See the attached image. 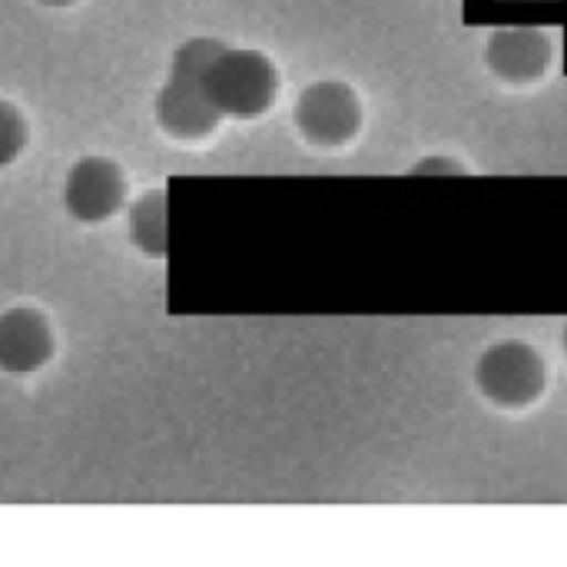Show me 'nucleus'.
<instances>
[{
  "label": "nucleus",
  "mask_w": 567,
  "mask_h": 567,
  "mask_svg": "<svg viewBox=\"0 0 567 567\" xmlns=\"http://www.w3.org/2000/svg\"><path fill=\"white\" fill-rule=\"evenodd\" d=\"M223 47L226 43L213 40V37H193V40L176 47V53L169 60V76L163 80V86H159V93L153 100L156 123L163 130H169L173 136L196 140V136H206L216 126L219 113L206 96L203 76H206V66L213 63V56Z\"/></svg>",
  "instance_id": "obj_1"
},
{
  "label": "nucleus",
  "mask_w": 567,
  "mask_h": 567,
  "mask_svg": "<svg viewBox=\"0 0 567 567\" xmlns=\"http://www.w3.org/2000/svg\"><path fill=\"white\" fill-rule=\"evenodd\" d=\"M545 355L522 339H502L488 346L475 362V385L482 399L502 412H525L548 392Z\"/></svg>",
  "instance_id": "obj_2"
},
{
  "label": "nucleus",
  "mask_w": 567,
  "mask_h": 567,
  "mask_svg": "<svg viewBox=\"0 0 567 567\" xmlns=\"http://www.w3.org/2000/svg\"><path fill=\"white\" fill-rule=\"evenodd\" d=\"M203 86L219 116H259L276 100L279 73L259 50L223 47L206 66Z\"/></svg>",
  "instance_id": "obj_3"
},
{
  "label": "nucleus",
  "mask_w": 567,
  "mask_h": 567,
  "mask_svg": "<svg viewBox=\"0 0 567 567\" xmlns=\"http://www.w3.org/2000/svg\"><path fill=\"white\" fill-rule=\"evenodd\" d=\"M292 120L309 143L342 146L362 130V100L342 80H319L299 93Z\"/></svg>",
  "instance_id": "obj_4"
},
{
  "label": "nucleus",
  "mask_w": 567,
  "mask_h": 567,
  "mask_svg": "<svg viewBox=\"0 0 567 567\" xmlns=\"http://www.w3.org/2000/svg\"><path fill=\"white\" fill-rule=\"evenodd\" d=\"M555 63V40L545 27H505L485 43V66L508 86L538 83Z\"/></svg>",
  "instance_id": "obj_5"
},
{
  "label": "nucleus",
  "mask_w": 567,
  "mask_h": 567,
  "mask_svg": "<svg viewBox=\"0 0 567 567\" xmlns=\"http://www.w3.org/2000/svg\"><path fill=\"white\" fill-rule=\"evenodd\" d=\"M123 199V176L116 163L103 156L76 159L63 179V206L80 223H100L106 219Z\"/></svg>",
  "instance_id": "obj_6"
},
{
  "label": "nucleus",
  "mask_w": 567,
  "mask_h": 567,
  "mask_svg": "<svg viewBox=\"0 0 567 567\" xmlns=\"http://www.w3.org/2000/svg\"><path fill=\"white\" fill-rule=\"evenodd\" d=\"M53 352L50 326L33 309L0 312V369L10 375H27L40 369Z\"/></svg>",
  "instance_id": "obj_7"
},
{
  "label": "nucleus",
  "mask_w": 567,
  "mask_h": 567,
  "mask_svg": "<svg viewBox=\"0 0 567 567\" xmlns=\"http://www.w3.org/2000/svg\"><path fill=\"white\" fill-rule=\"evenodd\" d=\"M130 239L150 256L166 252V199L163 193H146L130 209Z\"/></svg>",
  "instance_id": "obj_8"
},
{
  "label": "nucleus",
  "mask_w": 567,
  "mask_h": 567,
  "mask_svg": "<svg viewBox=\"0 0 567 567\" xmlns=\"http://www.w3.org/2000/svg\"><path fill=\"white\" fill-rule=\"evenodd\" d=\"M23 150V120L20 113L0 100V166H10Z\"/></svg>",
  "instance_id": "obj_9"
},
{
  "label": "nucleus",
  "mask_w": 567,
  "mask_h": 567,
  "mask_svg": "<svg viewBox=\"0 0 567 567\" xmlns=\"http://www.w3.org/2000/svg\"><path fill=\"white\" fill-rule=\"evenodd\" d=\"M409 173H412V176H462V173H468V169H465V163H458V159H452V156H425V159H419Z\"/></svg>",
  "instance_id": "obj_10"
},
{
  "label": "nucleus",
  "mask_w": 567,
  "mask_h": 567,
  "mask_svg": "<svg viewBox=\"0 0 567 567\" xmlns=\"http://www.w3.org/2000/svg\"><path fill=\"white\" fill-rule=\"evenodd\" d=\"M40 3H47V7H66V3H73V0H40Z\"/></svg>",
  "instance_id": "obj_11"
},
{
  "label": "nucleus",
  "mask_w": 567,
  "mask_h": 567,
  "mask_svg": "<svg viewBox=\"0 0 567 567\" xmlns=\"http://www.w3.org/2000/svg\"><path fill=\"white\" fill-rule=\"evenodd\" d=\"M561 342H565V352H567V322H565V336H561Z\"/></svg>",
  "instance_id": "obj_12"
}]
</instances>
